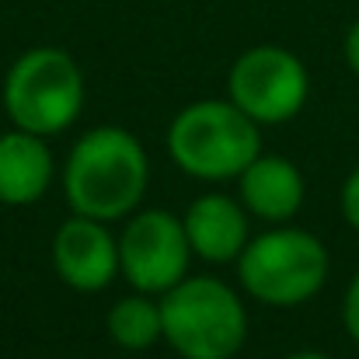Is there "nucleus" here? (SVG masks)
<instances>
[{"instance_id":"nucleus-8","label":"nucleus","mask_w":359,"mask_h":359,"mask_svg":"<svg viewBox=\"0 0 359 359\" xmlns=\"http://www.w3.org/2000/svg\"><path fill=\"white\" fill-rule=\"evenodd\" d=\"M53 265L70 290L98 293L119 272V241L109 234L105 220L77 213L53 238Z\"/></svg>"},{"instance_id":"nucleus-9","label":"nucleus","mask_w":359,"mask_h":359,"mask_svg":"<svg viewBox=\"0 0 359 359\" xmlns=\"http://www.w3.org/2000/svg\"><path fill=\"white\" fill-rule=\"evenodd\" d=\"M185 234L192 255L206 262H231L248 248V210L224 192L199 196L185 213Z\"/></svg>"},{"instance_id":"nucleus-2","label":"nucleus","mask_w":359,"mask_h":359,"mask_svg":"<svg viewBox=\"0 0 359 359\" xmlns=\"http://www.w3.org/2000/svg\"><path fill=\"white\" fill-rule=\"evenodd\" d=\"M164 339L182 359H234L248 339L241 297L220 279H182L161 293Z\"/></svg>"},{"instance_id":"nucleus-14","label":"nucleus","mask_w":359,"mask_h":359,"mask_svg":"<svg viewBox=\"0 0 359 359\" xmlns=\"http://www.w3.org/2000/svg\"><path fill=\"white\" fill-rule=\"evenodd\" d=\"M342 217H346V224L353 231H359V168L342 185Z\"/></svg>"},{"instance_id":"nucleus-6","label":"nucleus","mask_w":359,"mask_h":359,"mask_svg":"<svg viewBox=\"0 0 359 359\" xmlns=\"http://www.w3.org/2000/svg\"><path fill=\"white\" fill-rule=\"evenodd\" d=\"M231 102L258 126L293 119L311 95L304 63L283 46H255L241 53L227 77Z\"/></svg>"},{"instance_id":"nucleus-11","label":"nucleus","mask_w":359,"mask_h":359,"mask_svg":"<svg viewBox=\"0 0 359 359\" xmlns=\"http://www.w3.org/2000/svg\"><path fill=\"white\" fill-rule=\"evenodd\" d=\"M46 136L11 129L0 136V203L28 206L42 199L53 185V154L42 143Z\"/></svg>"},{"instance_id":"nucleus-5","label":"nucleus","mask_w":359,"mask_h":359,"mask_svg":"<svg viewBox=\"0 0 359 359\" xmlns=\"http://www.w3.org/2000/svg\"><path fill=\"white\" fill-rule=\"evenodd\" d=\"M244 290L269 307H300L314 300L328 279L325 244L297 227H279L248 241L238 258Z\"/></svg>"},{"instance_id":"nucleus-4","label":"nucleus","mask_w":359,"mask_h":359,"mask_svg":"<svg viewBox=\"0 0 359 359\" xmlns=\"http://www.w3.org/2000/svg\"><path fill=\"white\" fill-rule=\"evenodd\" d=\"M81 109H84V74L63 49L53 46L28 49L7 70L4 112L14 122V129L53 136L74 126Z\"/></svg>"},{"instance_id":"nucleus-7","label":"nucleus","mask_w":359,"mask_h":359,"mask_svg":"<svg viewBox=\"0 0 359 359\" xmlns=\"http://www.w3.org/2000/svg\"><path fill=\"white\" fill-rule=\"evenodd\" d=\"M192 244L185 224L164 210L136 213L119 238V272L136 293L161 297L189 272Z\"/></svg>"},{"instance_id":"nucleus-12","label":"nucleus","mask_w":359,"mask_h":359,"mask_svg":"<svg viewBox=\"0 0 359 359\" xmlns=\"http://www.w3.org/2000/svg\"><path fill=\"white\" fill-rule=\"evenodd\" d=\"M109 335L126 353H143L157 339H164V321H161V304L150 300V293H136L119 300L109 311Z\"/></svg>"},{"instance_id":"nucleus-16","label":"nucleus","mask_w":359,"mask_h":359,"mask_svg":"<svg viewBox=\"0 0 359 359\" xmlns=\"http://www.w3.org/2000/svg\"><path fill=\"white\" fill-rule=\"evenodd\" d=\"M286 359H332V356H325V353H314V349H300V353H293V356H286Z\"/></svg>"},{"instance_id":"nucleus-13","label":"nucleus","mask_w":359,"mask_h":359,"mask_svg":"<svg viewBox=\"0 0 359 359\" xmlns=\"http://www.w3.org/2000/svg\"><path fill=\"white\" fill-rule=\"evenodd\" d=\"M342 321H346L349 339L359 346V272H356V279L349 283V290H346V300H342Z\"/></svg>"},{"instance_id":"nucleus-3","label":"nucleus","mask_w":359,"mask_h":359,"mask_svg":"<svg viewBox=\"0 0 359 359\" xmlns=\"http://www.w3.org/2000/svg\"><path fill=\"white\" fill-rule=\"evenodd\" d=\"M168 150L185 175L224 182L234 175L241 178V171L262 154V133L234 102H196L175 116Z\"/></svg>"},{"instance_id":"nucleus-10","label":"nucleus","mask_w":359,"mask_h":359,"mask_svg":"<svg viewBox=\"0 0 359 359\" xmlns=\"http://www.w3.org/2000/svg\"><path fill=\"white\" fill-rule=\"evenodd\" d=\"M241 203L248 213L269 220V224H286L300 213L304 206V175L293 161L286 157H255L241 171Z\"/></svg>"},{"instance_id":"nucleus-15","label":"nucleus","mask_w":359,"mask_h":359,"mask_svg":"<svg viewBox=\"0 0 359 359\" xmlns=\"http://www.w3.org/2000/svg\"><path fill=\"white\" fill-rule=\"evenodd\" d=\"M342 49H346V63H349V70L359 77V21L346 32V46H342Z\"/></svg>"},{"instance_id":"nucleus-1","label":"nucleus","mask_w":359,"mask_h":359,"mask_svg":"<svg viewBox=\"0 0 359 359\" xmlns=\"http://www.w3.org/2000/svg\"><path fill=\"white\" fill-rule=\"evenodd\" d=\"M150 164L140 140L119 126H98L77 140L63 168V189L74 213L91 220L129 217L147 192Z\"/></svg>"}]
</instances>
